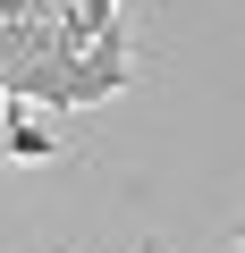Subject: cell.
I'll return each instance as SVG.
<instances>
[{"label": "cell", "mask_w": 245, "mask_h": 253, "mask_svg": "<svg viewBox=\"0 0 245 253\" xmlns=\"http://www.w3.org/2000/svg\"><path fill=\"white\" fill-rule=\"evenodd\" d=\"M51 152H59V135H51L26 101L0 93V161H51Z\"/></svg>", "instance_id": "6da1fadb"}]
</instances>
